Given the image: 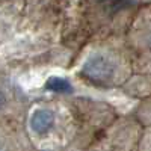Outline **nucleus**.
Segmentation results:
<instances>
[{
  "label": "nucleus",
  "instance_id": "1",
  "mask_svg": "<svg viewBox=\"0 0 151 151\" xmlns=\"http://www.w3.org/2000/svg\"><path fill=\"white\" fill-rule=\"evenodd\" d=\"M73 68L82 82L100 89L122 88L134 74L124 35L88 41L74 58Z\"/></svg>",
  "mask_w": 151,
  "mask_h": 151
},
{
  "label": "nucleus",
  "instance_id": "2",
  "mask_svg": "<svg viewBox=\"0 0 151 151\" xmlns=\"http://www.w3.org/2000/svg\"><path fill=\"white\" fill-rule=\"evenodd\" d=\"M124 40L133 73L151 76V2L136 8Z\"/></svg>",
  "mask_w": 151,
  "mask_h": 151
},
{
  "label": "nucleus",
  "instance_id": "3",
  "mask_svg": "<svg viewBox=\"0 0 151 151\" xmlns=\"http://www.w3.org/2000/svg\"><path fill=\"white\" fill-rule=\"evenodd\" d=\"M144 125L134 115H122L110 122L83 151H137Z\"/></svg>",
  "mask_w": 151,
  "mask_h": 151
},
{
  "label": "nucleus",
  "instance_id": "4",
  "mask_svg": "<svg viewBox=\"0 0 151 151\" xmlns=\"http://www.w3.org/2000/svg\"><path fill=\"white\" fill-rule=\"evenodd\" d=\"M122 89L132 97L150 98L151 97V76L133 74L132 79L122 86Z\"/></svg>",
  "mask_w": 151,
  "mask_h": 151
},
{
  "label": "nucleus",
  "instance_id": "5",
  "mask_svg": "<svg viewBox=\"0 0 151 151\" xmlns=\"http://www.w3.org/2000/svg\"><path fill=\"white\" fill-rule=\"evenodd\" d=\"M137 151H151V124L144 127L139 145H137Z\"/></svg>",
  "mask_w": 151,
  "mask_h": 151
},
{
  "label": "nucleus",
  "instance_id": "6",
  "mask_svg": "<svg viewBox=\"0 0 151 151\" xmlns=\"http://www.w3.org/2000/svg\"><path fill=\"white\" fill-rule=\"evenodd\" d=\"M5 101H6V100H5V95H3L2 92H0V109H2V107H3V104H5Z\"/></svg>",
  "mask_w": 151,
  "mask_h": 151
}]
</instances>
